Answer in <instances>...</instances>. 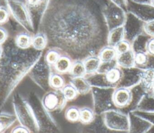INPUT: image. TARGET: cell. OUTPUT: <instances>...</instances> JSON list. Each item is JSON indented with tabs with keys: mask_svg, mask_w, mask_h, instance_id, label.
<instances>
[{
	"mask_svg": "<svg viewBox=\"0 0 154 133\" xmlns=\"http://www.w3.org/2000/svg\"><path fill=\"white\" fill-rule=\"evenodd\" d=\"M108 0H50L38 32L72 60L98 55L108 45V29L103 8Z\"/></svg>",
	"mask_w": 154,
	"mask_h": 133,
	"instance_id": "obj_1",
	"label": "cell"
},
{
	"mask_svg": "<svg viewBox=\"0 0 154 133\" xmlns=\"http://www.w3.org/2000/svg\"><path fill=\"white\" fill-rule=\"evenodd\" d=\"M2 45L3 52L0 58V111L18 84L43 56L42 51L36 50L32 47L26 49L18 47L13 38H8Z\"/></svg>",
	"mask_w": 154,
	"mask_h": 133,
	"instance_id": "obj_2",
	"label": "cell"
},
{
	"mask_svg": "<svg viewBox=\"0 0 154 133\" xmlns=\"http://www.w3.org/2000/svg\"><path fill=\"white\" fill-rule=\"evenodd\" d=\"M12 105L17 120L30 132H55L60 128L55 119L43 106L42 99L34 91L26 93L16 92Z\"/></svg>",
	"mask_w": 154,
	"mask_h": 133,
	"instance_id": "obj_3",
	"label": "cell"
},
{
	"mask_svg": "<svg viewBox=\"0 0 154 133\" xmlns=\"http://www.w3.org/2000/svg\"><path fill=\"white\" fill-rule=\"evenodd\" d=\"M115 87H91L93 110L96 114H103L106 111L118 109L112 99Z\"/></svg>",
	"mask_w": 154,
	"mask_h": 133,
	"instance_id": "obj_4",
	"label": "cell"
},
{
	"mask_svg": "<svg viewBox=\"0 0 154 133\" xmlns=\"http://www.w3.org/2000/svg\"><path fill=\"white\" fill-rule=\"evenodd\" d=\"M7 8L14 20L26 32L31 34H35L31 17L25 2L19 0H8Z\"/></svg>",
	"mask_w": 154,
	"mask_h": 133,
	"instance_id": "obj_5",
	"label": "cell"
},
{
	"mask_svg": "<svg viewBox=\"0 0 154 133\" xmlns=\"http://www.w3.org/2000/svg\"><path fill=\"white\" fill-rule=\"evenodd\" d=\"M52 73L51 65L42 56L33 65L28 75L40 89L47 91L51 87L49 81Z\"/></svg>",
	"mask_w": 154,
	"mask_h": 133,
	"instance_id": "obj_6",
	"label": "cell"
},
{
	"mask_svg": "<svg viewBox=\"0 0 154 133\" xmlns=\"http://www.w3.org/2000/svg\"><path fill=\"white\" fill-rule=\"evenodd\" d=\"M103 118L104 123L109 130L129 132V115L120 109L106 111L103 114Z\"/></svg>",
	"mask_w": 154,
	"mask_h": 133,
	"instance_id": "obj_7",
	"label": "cell"
},
{
	"mask_svg": "<svg viewBox=\"0 0 154 133\" xmlns=\"http://www.w3.org/2000/svg\"><path fill=\"white\" fill-rule=\"evenodd\" d=\"M126 13L123 8L108 1L103 8V15L108 31L122 26Z\"/></svg>",
	"mask_w": 154,
	"mask_h": 133,
	"instance_id": "obj_8",
	"label": "cell"
},
{
	"mask_svg": "<svg viewBox=\"0 0 154 133\" xmlns=\"http://www.w3.org/2000/svg\"><path fill=\"white\" fill-rule=\"evenodd\" d=\"M145 22L131 13L127 12L126 19L123 25L125 40L132 43L139 35L144 32Z\"/></svg>",
	"mask_w": 154,
	"mask_h": 133,
	"instance_id": "obj_9",
	"label": "cell"
},
{
	"mask_svg": "<svg viewBox=\"0 0 154 133\" xmlns=\"http://www.w3.org/2000/svg\"><path fill=\"white\" fill-rule=\"evenodd\" d=\"M67 101L61 89L49 90L42 98L43 106L51 113L61 111L64 108Z\"/></svg>",
	"mask_w": 154,
	"mask_h": 133,
	"instance_id": "obj_10",
	"label": "cell"
},
{
	"mask_svg": "<svg viewBox=\"0 0 154 133\" xmlns=\"http://www.w3.org/2000/svg\"><path fill=\"white\" fill-rule=\"evenodd\" d=\"M50 0H25L29 10L35 33L38 32L43 14Z\"/></svg>",
	"mask_w": 154,
	"mask_h": 133,
	"instance_id": "obj_11",
	"label": "cell"
},
{
	"mask_svg": "<svg viewBox=\"0 0 154 133\" xmlns=\"http://www.w3.org/2000/svg\"><path fill=\"white\" fill-rule=\"evenodd\" d=\"M126 11L132 13L145 23L154 20V7L150 4L126 0Z\"/></svg>",
	"mask_w": 154,
	"mask_h": 133,
	"instance_id": "obj_12",
	"label": "cell"
},
{
	"mask_svg": "<svg viewBox=\"0 0 154 133\" xmlns=\"http://www.w3.org/2000/svg\"><path fill=\"white\" fill-rule=\"evenodd\" d=\"M122 74L116 87H123L131 88L139 84L141 80V74L143 69L136 66L131 68H121Z\"/></svg>",
	"mask_w": 154,
	"mask_h": 133,
	"instance_id": "obj_13",
	"label": "cell"
},
{
	"mask_svg": "<svg viewBox=\"0 0 154 133\" xmlns=\"http://www.w3.org/2000/svg\"><path fill=\"white\" fill-rule=\"evenodd\" d=\"M129 119V132L145 133L147 132L152 125L143 117L129 112L128 113Z\"/></svg>",
	"mask_w": 154,
	"mask_h": 133,
	"instance_id": "obj_14",
	"label": "cell"
},
{
	"mask_svg": "<svg viewBox=\"0 0 154 133\" xmlns=\"http://www.w3.org/2000/svg\"><path fill=\"white\" fill-rule=\"evenodd\" d=\"M114 105L118 109H122L127 107L131 102V91L130 88L118 87H116L112 95Z\"/></svg>",
	"mask_w": 154,
	"mask_h": 133,
	"instance_id": "obj_15",
	"label": "cell"
},
{
	"mask_svg": "<svg viewBox=\"0 0 154 133\" xmlns=\"http://www.w3.org/2000/svg\"><path fill=\"white\" fill-rule=\"evenodd\" d=\"M130 89L131 91V99L130 103L125 108L120 109L121 111L127 114L137 109L141 99L146 94L144 89L140 83L133 86L130 88Z\"/></svg>",
	"mask_w": 154,
	"mask_h": 133,
	"instance_id": "obj_16",
	"label": "cell"
},
{
	"mask_svg": "<svg viewBox=\"0 0 154 133\" xmlns=\"http://www.w3.org/2000/svg\"><path fill=\"white\" fill-rule=\"evenodd\" d=\"M140 83L144 89L146 94L153 96L154 88V69L151 68L143 69Z\"/></svg>",
	"mask_w": 154,
	"mask_h": 133,
	"instance_id": "obj_17",
	"label": "cell"
},
{
	"mask_svg": "<svg viewBox=\"0 0 154 133\" xmlns=\"http://www.w3.org/2000/svg\"><path fill=\"white\" fill-rule=\"evenodd\" d=\"M86 78L91 87H114L106 80L105 73L94 72L87 74ZM116 88V87H115Z\"/></svg>",
	"mask_w": 154,
	"mask_h": 133,
	"instance_id": "obj_18",
	"label": "cell"
},
{
	"mask_svg": "<svg viewBox=\"0 0 154 133\" xmlns=\"http://www.w3.org/2000/svg\"><path fill=\"white\" fill-rule=\"evenodd\" d=\"M70 83L74 86L78 94L85 95L91 92V86L88 81L84 77H73Z\"/></svg>",
	"mask_w": 154,
	"mask_h": 133,
	"instance_id": "obj_19",
	"label": "cell"
},
{
	"mask_svg": "<svg viewBox=\"0 0 154 133\" xmlns=\"http://www.w3.org/2000/svg\"><path fill=\"white\" fill-rule=\"evenodd\" d=\"M117 65L120 68H131L135 66L134 52L132 49L117 55Z\"/></svg>",
	"mask_w": 154,
	"mask_h": 133,
	"instance_id": "obj_20",
	"label": "cell"
},
{
	"mask_svg": "<svg viewBox=\"0 0 154 133\" xmlns=\"http://www.w3.org/2000/svg\"><path fill=\"white\" fill-rule=\"evenodd\" d=\"M150 38L144 32H143L131 43V49L134 53L147 52V44Z\"/></svg>",
	"mask_w": 154,
	"mask_h": 133,
	"instance_id": "obj_21",
	"label": "cell"
},
{
	"mask_svg": "<svg viewBox=\"0 0 154 133\" xmlns=\"http://www.w3.org/2000/svg\"><path fill=\"white\" fill-rule=\"evenodd\" d=\"M72 59L66 55L60 56L57 62L54 64V68L57 72L64 74L69 72L72 65Z\"/></svg>",
	"mask_w": 154,
	"mask_h": 133,
	"instance_id": "obj_22",
	"label": "cell"
},
{
	"mask_svg": "<svg viewBox=\"0 0 154 133\" xmlns=\"http://www.w3.org/2000/svg\"><path fill=\"white\" fill-rule=\"evenodd\" d=\"M124 39V30L122 26L109 31L107 38V43L108 46L114 47L117 43Z\"/></svg>",
	"mask_w": 154,
	"mask_h": 133,
	"instance_id": "obj_23",
	"label": "cell"
},
{
	"mask_svg": "<svg viewBox=\"0 0 154 133\" xmlns=\"http://www.w3.org/2000/svg\"><path fill=\"white\" fill-rule=\"evenodd\" d=\"M32 39L31 34L26 31L17 34L14 38V41L18 47L26 49L31 47Z\"/></svg>",
	"mask_w": 154,
	"mask_h": 133,
	"instance_id": "obj_24",
	"label": "cell"
},
{
	"mask_svg": "<svg viewBox=\"0 0 154 133\" xmlns=\"http://www.w3.org/2000/svg\"><path fill=\"white\" fill-rule=\"evenodd\" d=\"M87 74L96 72L101 61L97 55L89 56L83 60Z\"/></svg>",
	"mask_w": 154,
	"mask_h": 133,
	"instance_id": "obj_25",
	"label": "cell"
},
{
	"mask_svg": "<svg viewBox=\"0 0 154 133\" xmlns=\"http://www.w3.org/2000/svg\"><path fill=\"white\" fill-rule=\"evenodd\" d=\"M16 120L15 114L0 111V132L6 131Z\"/></svg>",
	"mask_w": 154,
	"mask_h": 133,
	"instance_id": "obj_26",
	"label": "cell"
},
{
	"mask_svg": "<svg viewBox=\"0 0 154 133\" xmlns=\"http://www.w3.org/2000/svg\"><path fill=\"white\" fill-rule=\"evenodd\" d=\"M48 46V38L46 35L42 32H38L32 36L31 47L38 51L43 50Z\"/></svg>",
	"mask_w": 154,
	"mask_h": 133,
	"instance_id": "obj_27",
	"label": "cell"
},
{
	"mask_svg": "<svg viewBox=\"0 0 154 133\" xmlns=\"http://www.w3.org/2000/svg\"><path fill=\"white\" fill-rule=\"evenodd\" d=\"M117 53L114 48L110 46H105L99 52L98 56L101 62H109L116 59Z\"/></svg>",
	"mask_w": 154,
	"mask_h": 133,
	"instance_id": "obj_28",
	"label": "cell"
},
{
	"mask_svg": "<svg viewBox=\"0 0 154 133\" xmlns=\"http://www.w3.org/2000/svg\"><path fill=\"white\" fill-rule=\"evenodd\" d=\"M105 74L107 81L114 87H116L122 77V68L120 66H117L108 71L107 72L105 73Z\"/></svg>",
	"mask_w": 154,
	"mask_h": 133,
	"instance_id": "obj_29",
	"label": "cell"
},
{
	"mask_svg": "<svg viewBox=\"0 0 154 133\" xmlns=\"http://www.w3.org/2000/svg\"><path fill=\"white\" fill-rule=\"evenodd\" d=\"M96 116L94 110L89 107H84L80 108L79 120L85 125H88L92 122Z\"/></svg>",
	"mask_w": 154,
	"mask_h": 133,
	"instance_id": "obj_30",
	"label": "cell"
},
{
	"mask_svg": "<svg viewBox=\"0 0 154 133\" xmlns=\"http://www.w3.org/2000/svg\"><path fill=\"white\" fill-rule=\"evenodd\" d=\"M69 73L72 77H84L86 75V71L82 60H76L72 64Z\"/></svg>",
	"mask_w": 154,
	"mask_h": 133,
	"instance_id": "obj_31",
	"label": "cell"
},
{
	"mask_svg": "<svg viewBox=\"0 0 154 133\" xmlns=\"http://www.w3.org/2000/svg\"><path fill=\"white\" fill-rule=\"evenodd\" d=\"M136 110L144 111H154V97L146 94Z\"/></svg>",
	"mask_w": 154,
	"mask_h": 133,
	"instance_id": "obj_32",
	"label": "cell"
},
{
	"mask_svg": "<svg viewBox=\"0 0 154 133\" xmlns=\"http://www.w3.org/2000/svg\"><path fill=\"white\" fill-rule=\"evenodd\" d=\"M50 87L54 89H61L65 85V79L59 72H52L49 81Z\"/></svg>",
	"mask_w": 154,
	"mask_h": 133,
	"instance_id": "obj_33",
	"label": "cell"
},
{
	"mask_svg": "<svg viewBox=\"0 0 154 133\" xmlns=\"http://www.w3.org/2000/svg\"><path fill=\"white\" fill-rule=\"evenodd\" d=\"M61 90L63 96L67 101L75 99L78 95L77 90L70 83L65 84Z\"/></svg>",
	"mask_w": 154,
	"mask_h": 133,
	"instance_id": "obj_34",
	"label": "cell"
},
{
	"mask_svg": "<svg viewBox=\"0 0 154 133\" xmlns=\"http://www.w3.org/2000/svg\"><path fill=\"white\" fill-rule=\"evenodd\" d=\"M80 109L75 105L69 107L65 111V117L69 121L75 122L79 120Z\"/></svg>",
	"mask_w": 154,
	"mask_h": 133,
	"instance_id": "obj_35",
	"label": "cell"
},
{
	"mask_svg": "<svg viewBox=\"0 0 154 133\" xmlns=\"http://www.w3.org/2000/svg\"><path fill=\"white\" fill-rule=\"evenodd\" d=\"M60 50L55 48H49L45 55V59L51 65H54L60 56L61 55Z\"/></svg>",
	"mask_w": 154,
	"mask_h": 133,
	"instance_id": "obj_36",
	"label": "cell"
},
{
	"mask_svg": "<svg viewBox=\"0 0 154 133\" xmlns=\"http://www.w3.org/2000/svg\"><path fill=\"white\" fill-rule=\"evenodd\" d=\"M148 58L147 52H137L134 53L135 66L141 69H144Z\"/></svg>",
	"mask_w": 154,
	"mask_h": 133,
	"instance_id": "obj_37",
	"label": "cell"
},
{
	"mask_svg": "<svg viewBox=\"0 0 154 133\" xmlns=\"http://www.w3.org/2000/svg\"><path fill=\"white\" fill-rule=\"evenodd\" d=\"M118 66L116 59L112 60L109 62H101L100 65L97 71V72L99 73H106L112 68Z\"/></svg>",
	"mask_w": 154,
	"mask_h": 133,
	"instance_id": "obj_38",
	"label": "cell"
},
{
	"mask_svg": "<svg viewBox=\"0 0 154 133\" xmlns=\"http://www.w3.org/2000/svg\"><path fill=\"white\" fill-rule=\"evenodd\" d=\"M114 48L117 52V55L123 53L131 49V43L124 39L117 43L114 46Z\"/></svg>",
	"mask_w": 154,
	"mask_h": 133,
	"instance_id": "obj_39",
	"label": "cell"
},
{
	"mask_svg": "<svg viewBox=\"0 0 154 133\" xmlns=\"http://www.w3.org/2000/svg\"><path fill=\"white\" fill-rule=\"evenodd\" d=\"M132 112L146 119L152 125H154V111H144L135 110Z\"/></svg>",
	"mask_w": 154,
	"mask_h": 133,
	"instance_id": "obj_40",
	"label": "cell"
},
{
	"mask_svg": "<svg viewBox=\"0 0 154 133\" xmlns=\"http://www.w3.org/2000/svg\"><path fill=\"white\" fill-rule=\"evenodd\" d=\"M144 32L150 37H154V20L145 23Z\"/></svg>",
	"mask_w": 154,
	"mask_h": 133,
	"instance_id": "obj_41",
	"label": "cell"
},
{
	"mask_svg": "<svg viewBox=\"0 0 154 133\" xmlns=\"http://www.w3.org/2000/svg\"><path fill=\"white\" fill-rule=\"evenodd\" d=\"M10 11L7 7H0V24L5 23L9 18Z\"/></svg>",
	"mask_w": 154,
	"mask_h": 133,
	"instance_id": "obj_42",
	"label": "cell"
},
{
	"mask_svg": "<svg viewBox=\"0 0 154 133\" xmlns=\"http://www.w3.org/2000/svg\"><path fill=\"white\" fill-rule=\"evenodd\" d=\"M11 132H13V133H31L29 130L26 126H25L21 124L14 127L12 129V130L11 131Z\"/></svg>",
	"mask_w": 154,
	"mask_h": 133,
	"instance_id": "obj_43",
	"label": "cell"
},
{
	"mask_svg": "<svg viewBox=\"0 0 154 133\" xmlns=\"http://www.w3.org/2000/svg\"><path fill=\"white\" fill-rule=\"evenodd\" d=\"M8 38L7 31L4 28L0 26V44H4Z\"/></svg>",
	"mask_w": 154,
	"mask_h": 133,
	"instance_id": "obj_44",
	"label": "cell"
},
{
	"mask_svg": "<svg viewBox=\"0 0 154 133\" xmlns=\"http://www.w3.org/2000/svg\"><path fill=\"white\" fill-rule=\"evenodd\" d=\"M147 52L154 55V37H150L147 44Z\"/></svg>",
	"mask_w": 154,
	"mask_h": 133,
	"instance_id": "obj_45",
	"label": "cell"
},
{
	"mask_svg": "<svg viewBox=\"0 0 154 133\" xmlns=\"http://www.w3.org/2000/svg\"><path fill=\"white\" fill-rule=\"evenodd\" d=\"M151 68L154 69V55L148 53V58L147 63L144 68Z\"/></svg>",
	"mask_w": 154,
	"mask_h": 133,
	"instance_id": "obj_46",
	"label": "cell"
},
{
	"mask_svg": "<svg viewBox=\"0 0 154 133\" xmlns=\"http://www.w3.org/2000/svg\"><path fill=\"white\" fill-rule=\"evenodd\" d=\"M126 11V0H108ZM127 12V11H126Z\"/></svg>",
	"mask_w": 154,
	"mask_h": 133,
	"instance_id": "obj_47",
	"label": "cell"
},
{
	"mask_svg": "<svg viewBox=\"0 0 154 133\" xmlns=\"http://www.w3.org/2000/svg\"><path fill=\"white\" fill-rule=\"evenodd\" d=\"M131 1L137 3H140V4H150V0H131Z\"/></svg>",
	"mask_w": 154,
	"mask_h": 133,
	"instance_id": "obj_48",
	"label": "cell"
},
{
	"mask_svg": "<svg viewBox=\"0 0 154 133\" xmlns=\"http://www.w3.org/2000/svg\"><path fill=\"white\" fill-rule=\"evenodd\" d=\"M8 2V0H0V7L7 8Z\"/></svg>",
	"mask_w": 154,
	"mask_h": 133,
	"instance_id": "obj_49",
	"label": "cell"
},
{
	"mask_svg": "<svg viewBox=\"0 0 154 133\" xmlns=\"http://www.w3.org/2000/svg\"><path fill=\"white\" fill-rule=\"evenodd\" d=\"M2 52H3V47H2V45L0 44V58L2 56Z\"/></svg>",
	"mask_w": 154,
	"mask_h": 133,
	"instance_id": "obj_50",
	"label": "cell"
},
{
	"mask_svg": "<svg viewBox=\"0 0 154 133\" xmlns=\"http://www.w3.org/2000/svg\"><path fill=\"white\" fill-rule=\"evenodd\" d=\"M150 4L154 7V0H150Z\"/></svg>",
	"mask_w": 154,
	"mask_h": 133,
	"instance_id": "obj_51",
	"label": "cell"
},
{
	"mask_svg": "<svg viewBox=\"0 0 154 133\" xmlns=\"http://www.w3.org/2000/svg\"><path fill=\"white\" fill-rule=\"evenodd\" d=\"M153 97H154V88H153Z\"/></svg>",
	"mask_w": 154,
	"mask_h": 133,
	"instance_id": "obj_52",
	"label": "cell"
}]
</instances>
